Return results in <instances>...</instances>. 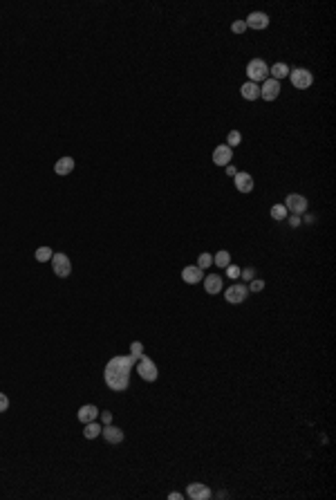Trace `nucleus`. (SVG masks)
<instances>
[{
  "label": "nucleus",
  "instance_id": "nucleus-1",
  "mask_svg": "<svg viewBox=\"0 0 336 500\" xmlns=\"http://www.w3.org/2000/svg\"><path fill=\"white\" fill-rule=\"evenodd\" d=\"M137 366V359L132 357V354H128V357H112L108 361V366H105L103 370V379L105 384H108L110 391L114 393H121L126 391L128 386H130V370Z\"/></svg>",
  "mask_w": 336,
  "mask_h": 500
},
{
  "label": "nucleus",
  "instance_id": "nucleus-2",
  "mask_svg": "<svg viewBox=\"0 0 336 500\" xmlns=\"http://www.w3.org/2000/svg\"><path fill=\"white\" fill-rule=\"evenodd\" d=\"M247 76L251 83H260V81L269 79V67L262 59H253L247 63Z\"/></svg>",
  "mask_w": 336,
  "mask_h": 500
},
{
  "label": "nucleus",
  "instance_id": "nucleus-3",
  "mask_svg": "<svg viewBox=\"0 0 336 500\" xmlns=\"http://www.w3.org/2000/svg\"><path fill=\"white\" fill-rule=\"evenodd\" d=\"M52 269H54V276L67 278L72 274V261L65 256V254L56 252V254H52Z\"/></svg>",
  "mask_w": 336,
  "mask_h": 500
},
{
  "label": "nucleus",
  "instance_id": "nucleus-4",
  "mask_svg": "<svg viewBox=\"0 0 336 500\" xmlns=\"http://www.w3.org/2000/svg\"><path fill=\"white\" fill-rule=\"evenodd\" d=\"M289 81L296 90H307L311 83H314V76H311L309 70H302V67H296V70H289Z\"/></svg>",
  "mask_w": 336,
  "mask_h": 500
},
{
  "label": "nucleus",
  "instance_id": "nucleus-5",
  "mask_svg": "<svg viewBox=\"0 0 336 500\" xmlns=\"http://www.w3.org/2000/svg\"><path fill=\"white\" fill-rule=\"evenodd\" d=\"M137 372H139V377H141L143 382H155L157 374H159V370H157V363L152 361V359H148L146 354H143V357L137 361Z\"/></svg>",
  "mask_w": 336,
  "mask_h": 500
},
{
  "label": "nucleus",
  "instance_id": "nucleus-6",
  "mask_svg": "<svg viewBox=\"0 0 336 500\" xmlns=\"http://www.w3.org/2000/svg\"><path fill=\"white\" fill-rule=\"evenodd\" d=\"M285 209L291 211L294 215L305 213L307 211V198L305 195H300V193H289L287 195V200H285Z\"/></svg>",
  "mask_w": 336,
  "mask_h": 500
},
{
  "label": "nucleus",
  "instance_id": "nucleus-7",
  "mask_svg": "<svg viewBox=\"0 0 336 500\" xmlns=\"http://www.w3.org/2000/svg\"><path fill=\"white\" fill-rule=\"evenodd\" d=\"M249 290L247 285H240V283H235V285L227 287V292H224V299H227V303H231V305H240L244 299H247Z\"/></svg>",
  "mask_w": 336,
  "mask_h": 500
},
{
  "label": "nucleus",
  "instance_id": "nucleus-8",
  "mask_svg": "<svg viewBox=\"0 0 336 500\" xmlns=\"http://www.w3.org/2000/svg\"><path fill=\"white\" fill-rule=\"evenodd\" d=\"M278 94H280V83H278L276 79H267L262 81L260 85V97L265 101H276Z\"/></svg>",
  "mask_w": 336,
  "mask_h": 500
},
{
  "label": "nucleus",
  "instance_id": "nucleus-9",
  "mask_svg": "<svg viewBox=\"0 0 336 500\" xmlns=\"http://www.w3.org/2000/svg\"><path fill=\"white\" fill-rule=\"evenodd\" d=\"M186 496H189L191 500H209V498H213V493H211V489L206 487V484L191 482L189 489H186Z\"/></svg>",
  "mask_w": 336,
  "mask_h": 500
},
{
  "label": "nucleus",
  "instance_id": "nucleus-10",
  "mask_svg": "<svg viewBox=\"0 0 336 500\" xmlns=\"http://www.w3.org/2000/svg\"><path fill=\"white\" fill-rule=\"evenodd\" d=\"M244 25L251 27V30H267L269 27V16L265 12H251L244 21Z\"/></svg>",
  "mask_w": 336,
  "mask_h": 500
},
{
  "label": "nucleus",
  "instance_id": "nucleus-11",
  "mask_svg": "<svg viewBox=\"0 0 336 500\" xmlns=\"http://www.w3.org/2000/svg\"><path fill=\"white\" fill-rule=\"evenodd\" d=\"M182 281L189 283V285H198L200 281H204V269H200L198 265H189L182 269Z\"/></svg>",
  "mask_w": 336,
  "mask_h": 500
},
{
  "label": "nucleus",
  "instance_id": "nucleus-12",
  "mask_svg": "<svg viewBox=\"0 0 336 500\" xmlns=\"http://www.w3.org/2000/svg\"><path fill=\"white\" fill-rule=\"evenodd\" d=\"M233 160V151L227 146V144H222V146H218L213 151V162L215 166H229Z\"/></svg>",
  "mask_w": 336,
  "mask_h": 500
},
{
  "label": "nucleus",
  "instance_id": "nucleus-13",
  "mask_svg": "<svg viewBox=\"0 0 336 500\" xmlns=\"http://www.w3.org/2000/svg\"><path fill=\"white\" fill-rule=\"evenodd\" d=\"M101 435L105 437L108 444H121L123 442V431L119 429V426H112V424H105L103 429H101Z\"/></svg>",
  "mask_w": 336,
  "mask_h": 500
},
{
  "label": "nucleus",
  "instance_id": "nucleus-14",
  "mask_svg": "<svg viewBox=\"0 0 336 500\" xmlns=\"http://www.w3.org/2000/svg\"><path fill=\"white\" fill-rule=\"evenodd\" d=\"M233 182H235V189L240 191V193H251L253 191V177L249 175V173H235V177H233Z\"/></svg>",
  "mask_w": 336,
  "mask_h": 500
},
{
  "label": "nucleus",
  "instance_id": "nucleus-15",
  "mask_svg": "<svg viewBox=\"0 0 336 500\" xmlns=\"http://www.w3.org/2000/svg\"><path fill=\"white\" fill-rule=\"evenodd\" d=\"M76 415H79V420L83 422V424H88V422H94L99 417V408L94 406V404H85V406L79 408V413H76Z\"/></svg>",
  "mask_w": 336,
  "mask_h": 500
},
{
  "label": "nucleus",
  "instance_id": "nucleus-16",
  "mask_svg": "<svg viewBox=\"0 0 336 500\" xmlns=\"http://www.w3.org/2000/svg\"><path fill=\"white\" fill-rule=\"evenodd\" d=\"M204 290L209 292V294H220V292H222V278H220L218 274L204 276Z\"/></svg>",
  "mask_w": 336,
  "mask_h": 500
},
{
  "label": "nucleus",
  "instance_id": "nucleus-17",
  "mask_svg": "<svg viewBox=\"0 0 336 500\" xmlns=\"http://www.w3.org/2000/svg\"><path fill=\"white\" fill-rule=\"evenodd\" d=\"M240 92H242V97L247 99V101H256V99H260V85L247 81V83L240 88Z\"/></svg>",
  "mask_w": 336,
  "mask_h": 500
},
{
  "label": "nucleus",
  "instance_id": "nucleus-18",
  "mask_svg": "<svg viewBox=\"0 0 336 500\" xmlns=\"http://www.w3.org/2000/svg\"><path fill=\"white\" fill-rule=\"evenodd\" d=\"M72 171H74V160H72V157H61V160L54 164L56 175H70Z\"/></svg>",
  "mask_w": 336,
  "mask_h": 500
},
{
  "label": "nucleus",
  "instance_id": "nucleus-19",
  "mask_svg": "<svg viewBox=\"0 0 336 500\" xmlns=\"http://www.w3.org/2000/svg\"><path fill=\"white\" fill-rule=\"evenodd\" d=\"M269 74H271V79H276V81L287 79V76H289V67H287V63H273L271 67H269Z\"/></svg>",
  "mask_w": 336,
  "mask_h": 500
},
{
  "label": "nucleus",
  "instance_id": "nucleus-20",
  "mask_svg": "<svg viewBox=\"0 0 336 500\" xmlns=\"http://www.w3.org/2000/svg\"><path fill=\"white\" fill-rule=\"evenodd\" d=\"M229 263H231V254H229L227 249H222V252H218L213 256V265H218V267H222V269L227 267Z\"/></svg>",
  "mask_w": 336,
  "mask_h": 500
},
{
  "label": "nucleus",
  "instance_id": "nucleus-21",
  "mask_svg": "<svg viewBox=\"0 0 336 500\" xmlns=\"http://www.w3.org/2000/svg\"><path fill=\"white\" fill-rule=\"evenodd\" d=\"M83 435L88 437V440H94V437H99V435H101V426L97 424V422H88V424H85Z\"/></svg>",
  "mask_w": 336,
  "mask_h": 500
},
{
  "label": "nucleus",
  "instance_id": "nucleus-22",
  "mask_svg": "<svg viewBox=\"0 0 336 500\" xmlns=\"http://www.w3.org/2000/svg\"><path fill=\"white\" fill-rule=\"evenodd\" d=\"M52 254L54 252L50 247H38L34 256H36V263H47V261H52Z\"/></svg>",
  "mask_w": 336,
  "mask_h": 500
},
{
  "label": "nucleus",
  "instance_id": "nucleus-23",
  "mask_svg": "<svg viewBox=\"0 0 336 500\" xmlns=\"http://www.w3.org/2000/svg\"><path fill=\"white\" fill-rule=\"evenodd\" d=\"M287 213H289V211L285 209V204H273L271 206V218L273 220H285Z\"/></svg>",
  "mask_w": 336,
  "mask_h": 500
},
{
  "label": "nucleus",
  "instance_id": "nucleus-24",
  "mask_svg": "<svg viewBox=\"0 0 336 500\" xmlns=\"http://www.w3.org/2000/svg\"><path fill=\"white\" fill-rule=\"evenodd\" d=\"M240 142H242V135H240V131H231V133L227 135V146L229 148L240 146Z\"/></svg>",
  "mask_w": 336,
  "mask_h": 500
},
{
  "label": "nucleus",
  "instance_id": "nucleus-25",
  "mask_svg": "<svg viewBox=\"0 0 336 500\" xmlns=\"http://www.w3.org/2000/svg\"><path fill=\"white\" fill-rule=\"evenodd\" d=\"M130 354H132L134 359H137V361L143 357V345H141V341H132V343H130Z\"/></svg>",
  "mask_w": 336,
  "mask_h": 500
},
{
  "label": "nucleus",
  "instance_id": "nucleus-26",
  "mask_svg": "<svg viewBox=\"0 0 336 500\" xmlns=\"http://www.w3.org/2000/svg\"><path fill=\"white\" fill-rule=\"evenodd\" d=\"M211 265H213V256H211V254H200L198 267H200V269H209Z\"/></svg>",
  "mask_w": 336,
  "mask_h": 500
},
{
  "label": "nucleus",
  "instance_id": "nucleus-27",
  "mask_svg": "<svg viewBox=\"0 0 336 500\" xmlns=\"http://www.w3.org/2000/svg\"><path fill=\"white\" fill-rule=\"evenodd\" d=\"M240 278H244L247 283H251L253 278H256V269H253V267H244V269H240Z\"/></svg>",
  "mask_w": 336,
  "mask_h": 500
},
{
  "label": "nucleus",
  "instance_id": "nucleus-28",
  "mask_svg": "<svg viewBox=\"0 0 336 500\" xmlns=\"http://www.w3.org/2000/svg\"><path fill=\"white\" fill-rule=\"evenodd\" d=\"M247 290H251V292H256V294H258V292L265 290V281H260V278H253V281L247 285Z\"/></svg>",
  "mask_w": 336,
  "mask_h": 500
},
{
  "label": "nucleus",
  "instance_id": "nucleus-29",
  "mask_svg": "<svg viewBox=\"0 0 336 500\" xmlns=\"http://www.w3.org/2000/svg\"><path fill=\"white\" fill-rule=\"evenodd\" d=\"M224 269H227V276L233 281V278H240V269H242V267H238V265H233V263H229V265L224 267Z\"/></svg>",
  "mask_w": 336,
  "mask_h": 500
},
{
  "label": "nucleus",
  "instance_id": "nucleus-30",
  "mask_svg": "<svg viewBox=\"0 0 336 500\" xmlns=\"http://www.w3.org/2000/svg\"><path fill=\"white\" fill-rule=\"evenodd\" d=\"M231 30H233L235 34H244V30H247V25H244V21H235L233 25H231Z\"/></svg>",
  "mask_w": 336,
  "mask_h": 500
},
{
  "label": "nucleus",
  "instance_id": "nucleus-31",
  "mask_svg": "<svg viewBox=\"0 0 336 500\" xmlns=\"http://www.w3.org/2000/svg\"><path fill=\"white\" fill-rule=\"evenodd\" d=\"M9 408V397L5 393H0V413H5Z\"/></svg>",
  "mask_w": 336,
  "mask_h": 500
},
{
  "label": "nucleus",
  "instance_id": "nucleus-32",
  "mask_svg": "<svg viewBox=\"0 0 336 500\" xmlns=\"http://www.w3.org/2000/svg\"><path fill=\"white\" fill-rule=\"evenodd\" d=\"M99 415H101V420H103V426L105 424H112V413H110V411H103V413H99Z\"/></svg>",
  "mask_w": 336,
  "mask_h": 500
},
{
  "label": "nucleus",
  "instance_id": "nucleus-33",
  "mask_svg": "<svg viewBox=\"0 0 336 500\" xmlns=\"http://www.w3.org/2000/svg\"><path fill=\"white\" fill-rule=\"evenodd\" d=\"M289 224H291V227H298V224H300V215H291Z\"/></svg>",
  "mask_w": 336,
  "mask_h": 500
},
{
  "label": "nucleus",
  "instance_id": "nucleus-34",
  "mask_svg": "<svg viewBox=\"0 0 336 500\" xmlns=\"http://www.w3.org/2000/svg\"><path fill=\"white\" fill-rule=\"evenodd\" d=\"M227 168V175H231V177H235V173H238V168H235L233 164H229V166H224Z\"/></svg>",
  "mask_w": 336,
  "mask_h": 500
},
{
  "label": "nucleus",
  "instance_id": "nucleus-35",
  "mask_svg": "<svg viewBox=\"0 0 336 500\" xmlns=\"http://www.w3.org/2000/svg\"><path fill=\"white\" fill-rule=\"evenodd\" d=\"M168 498H171V500H182L184 496H182L180 491H173V493H168Z\"/></svg>",
  "mask_w": 336,
  "mask_h": 500
}]
</instances>
